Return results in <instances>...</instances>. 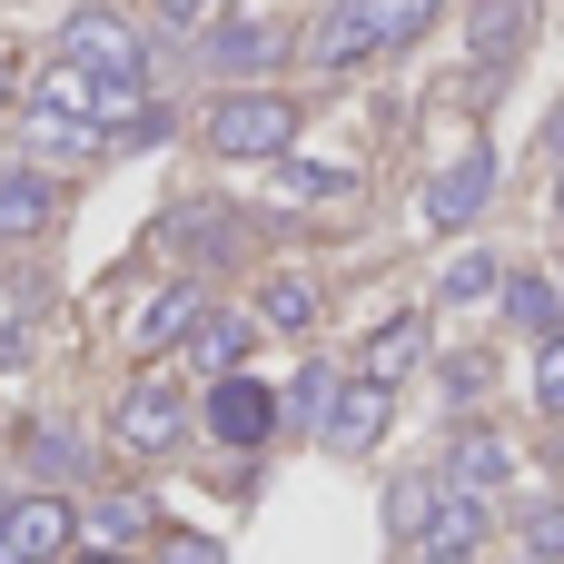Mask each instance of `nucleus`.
Wrapping results in <instances>:
<instances>
[{"instance_id":"20e7f679","label":"nucleus","mask_w":564,"mask_h":564,"mask_svg":"<svg viewBox=\"0 0 564 564\" xmlns=\"http://www.w3.org/2000/svg\"><path fill=\"white\" fill-rule=\"evenodd\" d=\"M387 406H397L387 377H367V367H357V377H327V387H317V436H327L337 456H367V446L387 436Z\"/></svg>"},{"instance_id":"5701e85b","label":"nucleus","mask_w":564,"mask_h":564,"mask_svg":"<svg viewBox=\"0 0 564 564\" xmlns=\"http://www.w3.org/2000/svg\"><path fill=\"white\" fill-rule=\"evenodd\" d=\"M535 406H545V416L564 426V327L545 337V357H535Z\"/></svg>"},{"instance_id":"473e14b6","label":"nucleus","mask_w":564,"mask_h":564,"mask_svg":"<svg viewBox=\"0 0 564 564\" xmlns=\"http://www.w3.org/2000/svg\"><path fill=\"white\" fill-rule=\"evenodd\" d=\"M555 288H564V278H555Z\"/></svg>"},{"instance_id":"bb28decb","label":"nucleus","mask_w":564,"mask_h":564,"mask_svg":"<svg viewBox=\"0 0 564 564\" xmlns=\"http://www.w3.org/2000/svg\"><path fill=\"white\" fill-rule=\"evenodd\" d=\"M169 564H228V555H218V535H178V545H169Z\"/></svg>"},{"instance_id":"4be33fe9","label":"nucleus","mask_w":564,"mask_h":564,"mask_svg":"<svg viewBox=\"0 0 564 564\" xmlns=\"http://www.w3.org/2000/svg\"><path fill=\"white\" fill-rule=\"evenodd\" d=\"M30 466H40L50 486H59V476H79V436H59V426H40V436H30Z\"/></svg>"},{"instance_id":"c85d7f7f","label":"nucleus","mask_w":564,"mask_h":564,"mask_svg":"<svg viewBox=\"0 0 564 564\" xmlns=\"http://www.w3.org/2000/svg\"><path fill=\"white\" fill-rule=\"evenodd\" d=\"M89 564H129V555H119V545H99V555H89Z\"/></svg>"},{"instance_id":"412c9836","label":"nucleus","mask_w":564,"mask_h":564,"mask_svg":"<svg viewBox=\"0 0 564 564\" xmlns=\"http://www.w3.org/2000/svg\"><path fill=\"white\" fill-rule=\"evenodd\" d=\"M288 198H357V169H317V159H288Z\"/></svg>"},{"instance_id":"c756f323","label":"nucleus","mask_w":564,"mask_h":564,"mask_svg":"<svg viewBox=\"0 0 564 564\" xmlns=\"http://www.w3.org/2000/svg\"><path fill=\"white\" fill-rule=\"evenodd\" d=\"M0 99H10V59H0Z\"/></svg>"},{"instance_id":"a878e982","label":"nucleus","mask_w":564,"mask_h":564,"mask_svg":"<svg viewBox=\"0 0 564 564\" xmlns=\"http://www.w3.org/2000/svg\"><path fill=\"white\" fill-rule=\"evenodd\" d=\"M159 20H169V30H208V20H218V0H159Z\"/></svg>"},{"instance_id":"1a4fd4ad","label":"nucleus","mask_w":564,"mask_h":564,"mask_svg":"<svg viewBox=\"0 0 564 564\" xmlns=\"http://www.w3.org/2000/svg\"><path fill=\"white\" fill-rule=\"evenodd\" d=\"M486 198H496V149H466V159L426 188V218H436V228H476Z\"/></svg>"},{"instance_id":"f3484780","label":"nucleus","mask_w":564,"mask_h":564,"mask_svg":"<svg viewBox=\"0 0 564 564\" xmlns=\"http://www.w3.org/2000/svg\"><path fill=\"white\" fill-rule=\"evenodd\" d=\"M198 307H208V297L178 278L169 297H149V317H139V347H169V337H188V327H198Z\"/></svg>"},{"instance_id":"aec40b11","label":"nucleus","mask_w":564,"mask_h":564,"mask_svg":"<svg viewBox=\"0 0 564 564\" xmlns=\"http://www.w3.org/2000/svg\"><path fill=\"white\" fill-rule=\"evenodd\" d=\"M406 357H426V327H416V317H397V327L367 347V377H387V387H397V377H406Z\"/></svg>"},{"instance_id":"9d476101","label":"nucleus","mask_w":564,"mask_h":564,"mask_svg":"<svg viewBox=\"0 0 564 564\" xmlns=\"http://www.w3.org/2000/svg\"><path fill=\"white\" fill-rule=\"evenodd\" d=\"M198 59L228 69V79H258V69H278V30H268V20H218Z\"/></svg>"},{"instance_id":"7c9ffc66","label":"nucleus","mask_w":564,"mask_h":564,"mask_svg":"<svg viewBox=\"0 0 564 564\" xmlns=\"http://www.w3.org/2000/svg\"><path fill=\"white\" fill-rule=\"evenodd\" d=\"M426 564H466V555H426Z\"/></svg>"},{"instance_id":"f257e3e1","label":"nucleus","mask_w":564,"mask_h":564,"mask_svg":"<svg viewBox=\"0 0 564 564\" xmlns=\"http://www.w3.org/2000/svg\"><path fill=\"white\" fill-rule=\"evenodd\" d=\"M426 20H436V0H337V10L307 30V59H317V69H357V59H377V50L426 40Z\"/></svg>"},{"instance_id":"39448f33","label":"nucleus","mask_w":564,"mask_h":564,"mask_svg":"<svg viewBox=\"0 0 564 564\" xmlns=\"http://www.w3.org/2000/svg\"><path fill=\"white\" fill-rule=\"evenodd\" d=\"M178 436H188L178 377H139V387L119 397V416H109V446H129V456H178Z\"/></svg>"},{"instance_id":"b1692460","label":"nucleus","mask_w":564,"mask_h":564,"mask_svg":"<svg viewBox=\"0 0 564 564\" xmlns=\"http://www.w3.org/2000/svg\"><path fill=\"white\" fill-rule=\"evenodd\" d=\"M496 288H506V278H496V258H456L436 297H496Z\"/></svg>"},{"instance_id":"a211bd4d","label":"nucleus","mask_w":564,"mask_h":564,"mask_svg":"<svg viewBox=\"0 0 564 564\" xmlns=\"http://www.w3.org/2000/svg\"><path fill=\"white\" fill-rule=\"evenodd\" d=\"M139 525H149V496H99V506H89V525H79V535H89V545H129V535H139Z\"/></svg>"},{"instance_id":"6ab92c4d","label":"nucleus","mask_w":564,"mask_h":564,"mask_svg":"<svg viewBox=\"0 0 564 564\" xmlns=\"http://www.w3.org/2000/svg\"><path fill=\"white\" fill-rule=\"evenodd\" d=\"M506 288H516L506 307H516L535 337H555V327H564V288H555V278H506Z\"/></svg>"},{"instance_id":"0eeeda50","label":"nucleus","mask_w":564,"mask_h":564,"mask_svg":"<svg viewBox=\"0 0 564 564\" xmlns=\"http://www.w3.org/2000/svg\"><path fill=\"white\" fill-rule=\"evenodd\" d=\"M69 535H79V516H69L50 486H30V496H0V564H50Z\"/></svg>"},{"instance_id":"2f4dec72","label":"nucleus","mask_w":564,"mask_h":564,"mask_svg":"<svg viewBox=\"0 0 564 564\" xmlns=\"http://www.w3.org/2000/svg\"><path fill=\"white\" fill-rule=\"evenodd\" d=\"M555 208H564V188H555Z\"/></svg>"},{"instance_id":"4468645a","label":"nucleus","mask_w":564,"mask_h":564,"mask_svg":"<svg viewBox=\"0 0 564 564\" xmlns=\"http://www.w3.org/2000/svg\"><path fill=\"white\" fill-rule=\"evenodd\" d=\"M238 357H248V317H208V307H198V327H188V367L228 377Z\"/></svg>"},{"instance_id":"cd10ccee","label":"nucleus","mask_w":564,"mask_h":564,"mask_svg":"<svg viewBox=\"0 0 564 564\" xmlns=\"http://www.w3.org/2000/svg\"><path fill=\"white\" fill-rule=\"evenodd\" d=\"M545 149H555V159H564V99H555V119H545Z\"/></svg>"},{"instance_id":"2eb2a0df","label":"nucleus","mask_w":564,"mask_h":564,"mask_svg":"<svg viewBox=\"0 0 564 564\" xmlns=\"http://www.w3.org/2000/svg\"><path fill=\"white\" fill-rule=\"evenodd\" d=\"M516 40H525V10H516V0L486 10V20H476V79H506V69H516Z\"/></svg>"},{"instance_id":"9b49d317","label":"nucleus","mask_w":564,"mask_h":564,"mask_svg":"<svg viewBox=\"0 0 564 564\" xmlns=\"http://www.w3.org/2000/svg\"><path fill=\"white\" fill-rule=\"evenodd\" d=\"M50 218H59L50 169H0V238H40Z\"/></svg>"},{"instance_id":"f8f14e48","label":"nucleus","mask_w":564,"mask_h":564,"mask_svg":"<svg viewBox=\"0 0 564 564\" xmlns=\"http://www.w3.org/2000/svg\"><path fill=\"white\" fill-rule=\"evenodd\" d=\"M30 159H50V169H69V159H99V129H89L79 109H40V119H30Z\"/></svg>"},{"instance_id":"dca6fc26","label":"nucleus","mask_w":564,"mask_h":564,"mask_svg":"<svg viewBox=\"0 0 564 564\" xmlns=\"http://www.w3.org/2000/svg\"><path fill=\"white\" fill-rule=\"evenodd\" d=\"M258 317L288 327V337H307V327H317V288H307V278H268V288H258Z\"/></svg>"},{"instance_id":"393cba45","label":"nucleus","mask_w":564,"mask_h":564,"mask_svg":"<svg viewBox=\"0 0 564 564\" xmlns=\"http://www.w3.org/2000/svg\"><path fill=\"white\" fill-rule=\"evenodd\" d=\"M525 545H535V555H564V496H545V506L525 516Z\"/></svg>"},{"instance_id":"ddd939ff","label":"nucleus","mask_w":564,"mask_h":564,"mask_svg":"<svg viewBox=\"0 0 564 564\" xmlns=\"http://www.w3.org/2000/svg\"><path fill=\"white\" fill-rule=\"evenodd\" d=\"M446 476H456V486H476V496H496V486L516 476V456H506V436L466 426V436H456V456H446Z\"/></svg>"},{"instance_id":"f03ea898","label":"nucleus","mask_w":564,"mask_h":564,"mask_svg":"<svg viewBox=\"0 0 564 564\" xmlns=\"http://www.w3.org/2000/svg\"><path fill=\"white\" fill-rule=\"evenodd\" d=\"M59 50H69V69H89V79H99V119H129V109H139V40H129L119 20H99V10H89V20H69V40H59Z\"/></svg>"},{"instance_id":"7ed1b4c3","label":"nucleus","mask_w":564,"mask_h":564,"mask_svg":"<svg viewBox=\"0 0 564 564\" xmlns=\"http://www.w3.org/2000/svg\"><path fill=\"white\" fill-rule=\"evenodd\" d=\"M288 139H297V109L278 89H228L208 109V149L218 159H288Z\"/></svg>"},{"instance_id":"6e6552de","label":"nucleus","mask_w":564,"mask_h":564,"mask_svg":"<svg viewBox=\"0 0 564 564\" xmlns=\"http://www.w3.org/2000/svg\"><path fill=\"white\" fill-rule=\"evenodd\" d=\"M208 436H218V446H268V436H278V397L228 367V377L208 387Z\"/></svg>"},{"instance_id":"423d86ee","label":"nucleus","mask_w":564,"mask_h":564,"mask_svg":"<svg viewBox=\"0 0 564 564\" xmlns=\"http://www.w3.org/2000/svg\"><path fill=\"white\" fill-rule=\"evenodd\" d=\"M397 516H406V535H416L426 555H476V545H486V496H476V486H456V476H446V486H426V496H406Z\"/></svg>"}]
</instances>
